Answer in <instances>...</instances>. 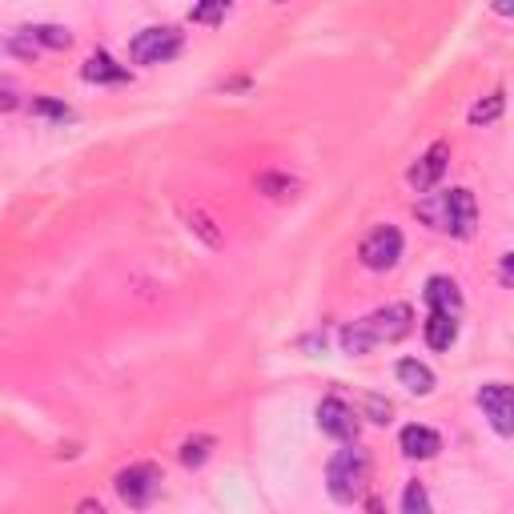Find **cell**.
Returning <instances> with one entry per match:
<instances>
[{
    "label": "cell",
    "instance_id": "obj_1",
    "mask_svg": "<svg viewBox=\"0 0 514 514\" xmlns=\"http://www.w3.org/2000/svg\"><path fill=\"white\" fill-rule=\"evenodd\" d=\"M410 330H414V310H410L406 302H394V306L374 310L370 318L346 326V330H342V350H346V354H370V350H378V346L402 342Z\"/></svg>",
    "mask_w": 514,
    "mask_h": 514
},
{
    "label": "cell",
    "instance_id": "obj_17",
    "mask_svg": "<svg viewBox=\"0 0 514 514\" xmlns=\"http://www.w3.org/2000/svg\"><path fill=\"white\" fill-rule=\"evenodd\" d=\"M209 454H213V438H209V434H193V438L181 442V466H189V470L205 466Z\"/></svg>",
    "mask_w": 514,
    "mask_h": 514
},
{
    "label": "cell",
    "instance_id": "obj_5",
    "mask_svg": "<svg viewBox=\"0 0 514 514\" xmlns=\"http://www.w3.org/2000/svg\"><path fill=\"white\" fill-rule=\"evenodd\" d=\"M402 229L398 225H374L366 237H362V245H358V262L366 266V270H374V274H382V270H394L398 266V257H402Z\"/></svg>",
    "mask_w": 514,
    "mask_h": 514
},
{
    "label": "cell",
    "instance_id": "obj_6",
    "mask_svg": "<svg viewBox=\"0 0 514 514\" xmlns=\"http://www.w3.org/2000/svg\"><path fill=\"white\" fill-rule=\"evenodd\" d=\"M181 53V33L173 25H153V29H141L129 45V57L137 65H165Z\"/></svg>",
    "mask_w": 514,
    "mask_h": 514
},
{
    "label": "cell",
    "instance_id": "obj_21",
    "mask_svg": "<svg viewBox=\"0 0 514 514\" xmlns=\"http://www.w3.org/2000/svg\"><path fill=\"white\" fill-rule=\"evenodd\" d=\"M366 414H370L374 422H390V414H394V406H390L386 398H378V394H370V398H366Z\"/></svg>",
    "mask_w": 514,
    "mask_h": 514
},
{
    "label": "cell",
    "instance_id": "obj_12",
    "mask_svg": "<svg viewBox=\"0 0 514 514\" xmlns=\"http://www.w3.org/2000/svg\"><path fill=\"white\" fill-rule=\"evenodd\" d=\"M426 306L430 310H438V314H462V290H458V282L454 278H430L426 282Z\"/></svg>",
    "mask_w": 514,
    "mask_h": 514
},
{
    "label": "cell",
    "instance_id": "obj_9",
    "mask_svg": "<svg viewBox=\"0 0 514 514\" xmlns=\"http://www.w3.org/2000/svg\"><path fill=\"white\" fill-rule=\"evenodd\" d=\"M446 161H450V145H446V141L430 145V149L418 157V165L406 173L410 189H414V193H430V189L442 181V173H446Z\"/></svg>",
    "mask_w": 514,
    "mask_h": 514
},
{
    "label": "cell",
    "instance_id": "obj_19",
    "mask_svg": "<svg viewBox=\"0 0 514 514\" xmlns=\"http://www.w3.org/2000/svg\"><path fill=\"white\" fill-rule=\"evenodd\" d=\"M402 510H406V514H430V494H426V486H422V482H410V486H406V494H402Z\"/></svg>",
    "mask_w": 514,
    "mask_h": 514
},
{
    "label": "cell",
    "instance_id": "obj_20",
    "mask_svg": "<svg viewBox=\"0 0 514 514\" xmlns=\"http://www.w3.org/2000/svg\"><path fill=\"white\" fill-rule=\"evenodd\" d=\"M33 113H37V117H49V121H69V117H73V109H69V105H61V101H49V97L33 101Z\"/></svg>",
    "mask_w": 514,
    "mask_h": 514
},
{
    "label": "cell",
    "instance_id": "obj_25",
    "mask_svg": "<svg viewBox=\"0 0 514 514\" xmlns=\"http://www.w3.org/2000/svg\"><path fill=\"white\" fill-rule=\"evenodd\" d=\"M502 286H510V253L502 257Z\"/></svg>",
    "mask_w": 514,
    "mask_h": 514
},
{
    "label": "cell",
    "instance_id": "obj_4",
    "mask_svg": "<svg viewBox=\"0 0 514 514\" xmlns=\"http://www.w3.org/2000/svg\"><path fill=\"white\" fill-rule=\"evenodd\" d=\"M161 470L153 466V462H133V466H125V470H117V478H113V486H117V494H121V502L125 506H133V510H145V506H153L157 502V494H161Z\"/></svg>",
    "mask_w": 514,
    "mask_h": 514
},
{
    "label": "cell",
    "instance_id": "obj_13",
    "mask_svg": "<svg viewBox=\"0 0 514 514\" xmlns=\"http://www.w3.org/2000/svg\"><path fill=\"white\" fill-rule=\"evenodd\" d=\"M85 81H93V85H125L129 81V69H121L109 53H93L85 61Z\"/></svg>",
    "mask_w": 514,
    "mask_h": 514
},
{
    "label": "cell",
    "instance_id": "obj_2",
    "mask_svg": "<svg viewBox=\"0 0 514 514\" xmlns=\"http://www.w3.org/2000/svg\"><path fill=\"white\" fill-rule=\"evenodd\" d=\"M418 217L430 225V229H442L450 237H474V225H478V201L470 189H446V193H426L418 201Z\"/></svg>",
    "mask_w": 514,
    "mask_h": 514
},
{
    "label": "cell",
    "instance_id": "obj_16",
    "mask_svg": "<svg viewBox=\"0 0 514 514\" xmlns=\"http://www.w3.org/2000/svg\"><path fill=\"white\" fill-rule=\"evenodd\" d=\"M233 9V0H197V5L189 9V21L193 25H221Z\"/></svg>",
    "mask_w": 514,
    "mask_h": 514
},
{
    "label": "cell",
    "instance_id": "obj_18",
    "mask_svg": "<svg viewBox=\"0 0 514 514\" xmlns=\"http://www.w3.org/2000/svg\"><path fill=\"white\" fill-rule=\"evenodd\" d=\"M502 93H494V97H486V101H478L474 109H470V125H490V121H498L502 117Z\"/></svg>",
    "mask_w": 514,
    "mask_h": 514
},
{
    "label": "cell",
    "instance_id": "obj_24",
    "mask_svg": "<svg viewBox=\"0 0 514 514\" xmlns=\"http://www.w3.org/2000/svg\"><path fill=\"white\" fill-rule=\"evenodd\" d=\"M494 13L498 17H510V0H494Z\"/></svg>",
    "mask_w": 514,
    "mask_h": 514
},
{
    "label": "cell",
    "instance_id": "obj_14",
    "mask_svg": "<svg viewBox=\"0 0 514 514\" xmlns=\"http://www.w3.org/2000/svg\"><path fill=\"white\" fill-rule=\"evenodd\" d=\"M454 342H458V318L430 310V318H426V346L430 350H450Z\"/></svg>",
    "mask_w": 514,
    "mask_h": 514
},
{
    "label": "cell",
    "instance_id": "obj_10",
    "mask_svg": "<svg viewBox=\"0 0 514 514\" xmlns=\"http://www.w3.org/2000/svg\"><path fill=\"white\" fill-rule=\"evenodd\" d=\"M69 45H73V37H69V29H61V25L21 29V33H17V41H13V49H17V53H25V57H37L41 49H69Z\"/></svg>",
    "mask_w": 514,
    "mask_h": 514
},
{
    "label": "cell",
    "instance_id": "obj_22",
    "mask_svg": "<svg viewBox=\"0 0 514 514\" xmlns=\"http://www.w3.org/2000/svg\"><path fill=\"white\" fill-rule=\"evenodd\" d=\"M257 185H262L270 197H278V189H294V181H282V177H262Z\"/></svg>",
    "mask_w": 514,
    "mask_h": 514
},
{
    "label": "cell",
    "instance_id": "obj_15",
    "mask_svg": "<svg viewBox=\"0 0 514 514\" xmlns=\"http://www.w3.org/2000/svg\"><path fill=\"white\" fill-rule=\"evenodd\" d=\"M394 374H398V382H402L410 394H418V398L434 394V370H430V366H422V362H414V358H402Z\"/></svg>",
    "mask_w": 514,
    "mask_h": 514
},
{
    "label": "cell",
    "instance_id": "obj_7",
    "mask_svg": "<svg viewBox=\"0 0 514 514\" xmlns=\"http://www.w3.org/2000/svg\"><path fill=\"white\" fill-rule=\"evenodd\" d=\"M478 406H482V414L490 418V426H494L502 438L514 434V394H510L506 382L482 386V390H478Z\"/></svg>",
    "mask_w": 514,
    "mask_h": 514
},
{
    "label": "cell",
    "instance_id": "obj_3",
    "mask_svg": "<svg viewBox=\"0 0 514 514\" xmlns=\"http://www.w3.org/2000/svg\"><path fill=\"white\" fill-rule=\"evenodd\" d=\"M326 486H330L334 502H346V506L358 502L366 494V486H370V458H366V450L346 442V450H338L330 458V466H326Z\"/></svg>",
    "mask_w": 514,
    "mask_h": 514
},
{
    "label": "cell",
    "instance_id": "obj_8",
    "mask_svg": "<svg viewBox=\"0 0 514 514\" xmlns=\"http://www.w3.org/2000/svg\"><path fill=\"white\" fill-rule=\"evenodd\" d=\"M318 426H322V434H330V438H338V442H358V414H354V406L350 402H342V398H322L318 402Z\"/></svg>",
    "mask_w": 514,
    "mask_h": 514
},
{
    "label": "cell",
    "instance_id": "obj_11",
    "mask_svg": "<svg viewBox=\"0 0 514 514\" xmlns=\"http://www.w3.org/2000/svg\"><path fill=\"white\" fill-rule=\"evenodd\" d=\"M398 446H402L406 458L426 462V458H434V454L442 450V438H438V430H430V426H406V430L398 434Z\"/></svg>",
    "mask_w": 514,
    "mask_h": 514
},
{
    "label": "cell",
    "instance_id": "obj_23",
    "mask_svg": "<svg viewBox=\"0 0 514 514\" xmlns=\"http://www.w3.org/2000/svg\"><path fill=\"white\" fill-rule=\"evenodd\" d=\"M0 109H17V93H13V85H0Z\"/></svg>",
    "mask_w": 514,
    "mask_h": 514
}]
</instances>
